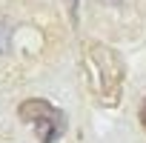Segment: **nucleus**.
Here are the masks:
<instances>
[{"mask_svg":"<svg viewBox=\"0 0 146 143\" xmlns=\"http://www.w3.org/2000/svg\"><path fill=\"white\" fill-rule=\"evenodd\" d=\"M83 72H86V83L89 92L95 95L98 103L115 106L123 92V77H126V66L117 57L115 49L89 40L83 46Z\"/></svg>","mask_w":146,"mask_h":143,"instance_id":"f257e3e1","label":"nucleus"},{"mask_svg":"<svg viewBox=\"0 0 146 143\" xmlns=\"http://www.w3.org/2000/svg\"><path fill=\"white\" fill-rule=\"evenodd\" d=\"M17 115H20L23 123H29V126L37 132L40 143H54V140L63 137V132H66V115H63L57 106H52L49 100H43V97L23 100L20 109H17Z\"/></svg>","mask_w":146,"mask_h":143,"instance_id":"f03ea898","label":"nucleus"},{"mask_svg":"<svg viewBox=\"0 0 146 143\" xmlns=\"http://www.w3.org/2000/svg\"><path fill=\"white\" fill-rule=\"evenodd\" d=\"M6 40H9V32H6V26L0 23V52L6 49Z\"/></svg>","mask_w":146,"mask_h":143,"instance_id":"7ed1b4c3","label":"nucleus"},{"mask_svg":"<svg viewBox=\"0 0 146 143\" xmlns=\"http://www.w3.org/2000/svg\"><path fill=\"white\" fill-rule=\"evenodd\" d=\"M140 126H143V132H146V100L140 103Z\"/></svg>","mask_w":146,"mask_h":143,"instance_id":"20e7f679","label":"nucleus"}]
</instances>
